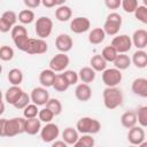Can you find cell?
Returning <instances> with one entry per match:
<instances>
[{"instance_id": "6da1fadb", "label": "cell", "mask_w": 147, "mask_h": 147, "mask_svg": "<svg viewBox=\"0 0 147 147\" xmlns=\"http://www.w3.org/2000/svg\"><path fill=\"white\" fill-rule=\"evenodd\" d=\"M25 117H13L10 119L0 118V137H15L25 132Z\"/></svg>"}, {"instance_id": "7a4b0ae2", "label": "cell", "mask_w": 147, "mask_h": 147, "mask_svg": "<svg viewBox=\"0 0 147 147\" xmlns=\"http://www.w3.org/2000/svg\"><path fill=\"white\" fill-rule=\"evenodd\" d=\"M103 105L107 109L113 110L119 107L123 103V93L119 88L115 87H106L102 92Z\"/></svg>"}, {"instance_id": "3957f363", "label": "cell", "mask_w": 147, "mask_h": 147, "mask_svg": "<svg viewBox=\"0 0 147 147\" xmlns=\"http://www.w3.org/2000/svg\"><path fill=\"white\" fill-rule=\"evenodd\" d=\"M76 129L78 130L79 133H88V134H95L101 130V123L92 117L85 116L78 119L76 124Z\"/></svg>"}, {"instance_id": "277c9868", "label": "cell", "mask_w": 147, "mask_h": 147, "mask_svg": "<svg viewBox=\"0 0 147 147\" xmlns=\"http://www.w3.org/2000/svg\"><path fill=\"white\" fill-rule=\"evenodd\" d=\"M122 16L118 13H110L103 24V30L108 36H116L122 26Z\"/></svg>"}, {"instance_id": "5b68a950", "label": "cell", "mask_w": 147, "mask_h": 147, "mask_svg": "<svg viewBox=\"0 0 147 147\" xmlns=\"http://www.w3.org/2000/svg\"><path fill=\"white\" fill-rule=\"evenodd\" d=\"M34 31L38 38L45 39L51 36L53 31V21L47 16H40L34 24Z\"/></svg>"}, {"instance_id": "8992f818", "label": "cell", "mask_w": 147, "mask_h": 147, "mask_svg": "<svg viewBox=\"0 0 147 147\" xmlns=\"http://www.w3.org/2000/svg\"><path fill=\"white\" fill-rule=\"evenodd\" d=\"M102 82L108 87H115L122 82V70L109 68L102 71Z\"/></svg>"}, {"instance_id": "52a82bcc", "label": "cell", "mask_w": 147, "mask_h": 147, "mask_svg": "<svg viewBox=\"0 0 147 147\" xmlns=\"http://www.w3.org/2000/svg\"><path fill=\"white\" fill-rule=\"evenodd\" d=\"M59 134H60L59 126L52 122L46 123L45 126H42L40 130V138L46 144H52L54 140H56Z\"/></svg>"}, {"instance_id": "ba28073f", "label": "cell", "mask_w": 147, "mask_h": 147, "mask_svg": "<svg viewBox=\"0 0 147 147\" xmlns=\"http://www.w3.org/2000/svg\"><path fill=\"white\" fill-rule=\"evenodd\" d=\"M70 63V59L65 53H59L54 55L49 61V68L55 72H61L67 70L68 65Z\"/></svg>"}, {"instance_id": "9c48e42d", "label": "cell", "mask_w": 147, "mask_h": 147, "mask_svg": "<svg viewBox=\"0 0 147 147\" xmlns=\"http://www.w3.org/2000/svg\"><path fill=\"white\" fill-rule=\"evenodd\" d=\"M17 20H18V16L13 10H7V11L2 13L1 18H0V31L2 33L8 32L16 25Z\"/></svg>"}, {"instance_id": "30bf717a", "label": "cell", "mask_w": 147, "mask_h": 147, "mask_svg": "<svg viewBox=\"0 0 147 147\" xmlns=\"http://www.w3.org/2000/svg\"><path fill=\"white\" fill-rule=\"evenodd\" d=\"M110 45L114 46L118 53H126L131 49L133 44L132 38H130L127 34H118L113 38Z\"/></svg>"}, {"instance_id": "8fae6325", "label": "cell", "mask_w": 147, "mask_h": 147, "mask_svg": "<svg viewBox=\"0 0 147 147\" xmlns=\"http://www.w3.org/2000/svg\"><path fill=\"white\" fill-rule=\"evenodd\" d=\"M46 88L47 87H44V86L34 87L30 93L31 101L33 103H36L37 106H46V103L51 99L49 98V93H48V91Z\"/></svg>"}, {"instance_id": "7c38bea8", "label": "cell", "mask_w": 147, "mask_h": 147, "mask_svg": "<svg viewBox=\"0 0 147 147\" xmlns=\"http://www.w3.org/2000/svg\"><path fill=\"white\" fill-rule=\"evenodd\" d=\"M48 49V45L47 42L41 39V38H30L29 41V46L25 53L31 54V55H38V54H44L46 53Z\"/></svg>"}, {"instance_id": "4fadbf2b", "label": "cell", "mask_w": 147, "mask_h": 147, "mask_svg": "<svg viewBox=\"0 0 147 147\" xmlns=\"http://www.w3.org/2000/svg\"><path fill=\"white\" fill-rule=\"evenodd\" d=\"M90 28H91V22L87 17H84V16L75 17L70 22V30L77 34H80V33L88 31Z\"/></svg>"}, {"instance_id": "5bb4252c", "label": "cell", "mask_w": 147, "mask_h": 147, "mask_svg": "<svg viewBox=\"0 0 147 147\" xmlns=\"http://www.w3.org/2000/svg\"><path fill=\"white\" fill-rule=\"evenodd\" d=\"M72 46H74V40L67 33H60L55 39V47L61 53L69 52L72 48Z\"/></svg>"}, {"instance_id": "9a60e30c", "label": "cell", "mask_w": 147, "mask_h": 147, "mask_svg": "<svg viewBox=\"0 0 147 147\" xmlns=\"http://www.w3.org/2000/svg\"><path fill=\"white\" fill-rule=\"evenodd\" d=\"M145 131L142 129V126H137L134 125L133 127L129 129L127 132V140L131 145H136V146H140V144L145 140Z\"/></svg>"}, {"instance_id": "2e32d148", "label": "cell", "mask_w": 147, "mask_h": 147, "mask_svg": "<svg viewBox=\"0 0 147 147\" xmlns=\"http://www.w3.org/2000/svg\"><path fill=\"white\" fill-rule=\"evenodd\" d=\"M24 93V91L20 87V85H11L5 93V101L11 106H14L18 99L22 96V94Z\"/></svg>"}, {"instance_id": "e0dca14e", "label": "cell", "mask_w": 147, "mask_h": 147, "mask_svg": "<svg viewBox=\"0 0 147 147\" xmlns=\"http://www.w3.org/2000/svg\"><path fill=\"white\" fill-rule=\"evenodd\" d=\"M131 90L136 95L147 98V78H136L131 84Z\"/></svg>"}, {"instance_id": "ac0fdd59", "label": "cell", "mask_w": 147, "mask_h": 147, "mask_svg": "<svg viewBox=\"0 0 147 147\" xmlns=\"http://www.w3.org/2000/svg\"><path fill=\"white\" fill-rule=\"evenodd\" d=\"M75 96L77 98V100H79L82 102L88 101L91 99V96H92V88L90 87L88 84L80 83L75 88Z\"/></svg>"}, {"instance_id": "d6986e66", "label": "cell", "mask_w": 147, "mask_h": 147, "mask_svg": "<svg viewBox=\"0 0 147 147\" xmlns=\"http://www.w3.org/2000/svg\"><path fill=\"white\" fill-rule=\"evenodd\" d=\"M132 44L138 49H144L147 47V30L138 29L132 34Z\"/></svg>"}, {"instance_id": "ffe728a7", "label": "cell", "mask_w": 147, "mask_h": 147, "mask_svg": "<svg viewBox=\"0 0 147 147\" xmlns=\"http://www.w3.org/2000/svg\"><path fill=\"white\" fill-rule=\"evenodd\" d=\"M55 77H56L55 71H53L51 68L49 69H44L39 74V83L44 87H51V86H53Z\"/></svg>"}, {"instance_id": "44dd1931", "label": "cell", "mask_w": 147, "mask_h": 147, "mask_svg": "<svg viewBox=\"0 0 147 147\" xmlns=\"http://www.w3.org/2000/svg\"><path fill=\"white\" fill-rule=\"evenodd\" d=\"M41 130V121L39 117H33V118H26L25 122V133L30 136H34Z\"/></svg>"}, {"instance_id": "7402d4cb", "label": "cell", "mask_w": 147, "mask_h": 147, "mask_svg": "<svg viewBox=\"0 0 147 147\" xmlns=\"http://www.w3.org/2000/svg\"><path fill=\"white\" fill-rule=\"evenodd\" d=\"M138 123V118H137V113L133 110H129L125 111L122 116H121V124L125 127V129H131L134 125H137Z\"/></svg>"}, {"instance_id": "603a6c76", "label": "cell", "mask_w": 147, "mask_h": 147, "mask_svg": "<svg viewBox=\"0 0 147 147\" xmlns=\"http://www.w3.org/2000/svg\"><path fill=\"white\" fill-rule=\"evenodd\" d=\"M132 63L139 68V69H144L147 67V52H145L144 49H137L133 55H132Z\"/></svg>"}, {"instance_id": "cb8c5ba5", "label": "cell", "mask_w": 147, "mask_h": 147, "mask_svg": "<svg viewBox=\"0 0 147 147\" xmlns=\"http://www.w3.org/2000/svg\"><path fill=\"white\" fill-rule=\"evenodd\" d=\"M106 38V32L103 28H94L88 33V41L92 45H99L101 44Z\"/></svg>"}, {"instance_id": "d4e9b609", "label": "cell", "mask_w": 147, "mask_h": 147, "mask_svg": "<svg viewBox=\"0 0 147 147\" xmlns=\"http://www.w3.org/2000/svg\"><path fill=\"white\" fill-rule=\"evenodd\" d=\"M96 71L92 68V67H83L79 71H78V76H79V79L82 80V83H86V84H90L92 82H94L95 79V74Z\"/></svg>"}, {"instance_id": "484cf974", "label": "cell", "mask_w": 147, "mask_h": 147, "mask_svg": "<svg viewBox=\"0 0 147 147\" xmlns=\"http://www.w3.org/2000/svg\"><path fill=\"white\" fill-rule=\"evenodd\" d=\"M78 130L77 129H74L71 126H68L64 129V131L62 132V139L68 144V145H72L75 146V144L77 142V140L79 139V136H78Z\"/></svg>"}, {"instance_id": "4316f807", "label": "cell", "mask_w": 147, "mask_h": 147, "mask_svg": "<svg viewBox=\"0 0 147 147\" xmlns=\"http://www.w3.org/2000/svg\"><path fill=\"white\" fill-rule=\"evenodd\" d=\"M72 16V10L69 6H65V5H62V6H59L57 9L55 10V17L57 21L60 22H67L71 18Z\"/></svg>"}, {"instance_id": "83f0119b", "label": "cell", "mask_w": 147, "mask_h": 147, "mask_svg": "<svg viewBox=\"0 0 147 147\" xmlns=\"http://www.w3.org/2000/svg\"><path fill=\"white\" fill-rule=\"evenodd\" d=\"M90 64H91V67L95 70V71H98V72H102L103 70H106L107 69V61L103 59V56L101 55V54H95V55H93L92 57H91V60H90Z\"/></svg>"}, {"instance_id": "f1b7e54d", "label": "cell", "mask_w": 147, "mask_h": 147, "mask_svg": "<svg viewBox=\"0 0 147 147\" xmlns=\"http://www.w3.org/2000/svg\"><path fill=\"white\" fill-rule=\"evenodd\" d=\"M115 68L119 69V70H125L127 69L131 63H132V60L129 57V55H126L125 53H118L117 57L115 59V61L113 62Z\"/></svg>"}, {"instance_id": "f546056e", "label": "cell", "mask_w": 147, "mask_h": 147, "mask_svg": "<svg viewBox=\"0 0 147 147\" xmlns=\"http://www.w3.org/2000/svg\"><path fill=\"white\" fill-rule=\"evenodd\" d=\"M69 86H70V84L67 80V78L63 76V74H59V75H56L52 87L57 92H65L69 88Z\"/></svg>"}, {"instance_id": "4dcf8cb0", "label": "cell", "mask_w": 147, "mask_h": 147, "mask_svg": "<svg viewBox=\"0 0 147 147\" xmlns=\"http://www.w3.org/2000/svg\"><path fill=\"white\" fill-rule=\"evenodd\" d=\"M7 78L11 85H21V83L23 82V72L18 68H13L9 70Z\"/></svg>"}, {"instance_id": "1f68e13d", "label": "cell", "mask_w": 147, "mask_h": 147, "mask_svg": "<svg viewBox=\"0 0 147 147\" xmlns=\"http://www.w3.org/2000/svg\"><path fill=\"white\" fill-rule=\"evenodd\" d=\"M101 55L103 56V59H105L107 62H114L115 59H116L117 55H118V52L116 51V48H115L114 46L109 45V46L103 47V49H102V52H101Z\"/></svg>"}, {"instance_id": "d6a6232c", "label": "cell", "mask_w": 147, "mask_h": 147, "mask_svg": "<svg viewBox=\"0 0 147 147\" xmlns=\"http://www.w3.org/2000/svg\"><path fill=\"white\" fill-rule=\"evenodd\" d=\"M18 21L22 24H31L34 21V13L31 9H23L18 13Z\"/></svg>"}, {"instance_id": "836d02e7", "label": "cell", "mask_w": 147, "mask_h": 147, "mask_svg": "<svg viewBox=\"0 0 147 147\" xmlns=\"http://www.w3.org/2000/svg\"><path fill=\"white\" fill-rule=\"evenodd\" d=\"M94 144H95V141H94V138L92 137V134L84 133L82 137H79V139L77 140L75 146L76 147H93Z\"/></svg>"}, {"instance_id": "e575fe53", "label": "cell", "mask_w": 147, "mask_h": 147, "mask_svg": "<svg viewBox=\"0 0 147 147\" xmlns=\"http://www.w3.org/2000/svg\"><path fill=\"white\" fill-rule=\"evenodd\" d=\"M15 46L22 51V52H26L28 49V46H29V41H30V38L28 34H23V36H20V37H16L13 39Z\"/></svg>"}, {"instance_id": "d590c367", "label": "cell", "mask_w": 147, "mask_h": 147, "mask_svg": "<svg viewBox=\"0 0 147 147\" xmlns=\"http://www.w3.org/2000/svg\"><path fill=\"white\" fill-rule=\"evenodd\" d=\"M46 107L49 108V109L54 113L55 116H57V115H60V114L62 113V103L60 102V100H57V99H55V98L49 99L48 102L46 103Z\"/></svg>"}, {"instance_id": "8d00e7d4", "label": "cell", "mask_w": 147, "mask_h": 147, "mask_svg": "<svg viewBox=\"0 0 147 147\" xmlns=\"http://www.w3.org/2000/svg\"><path fill=\"white\" fill-rule=\"evenodd\" d=\"M39 114V109H38V106L36 103H29L24 109H23V116L25 118H33V117H37Z\"/></svg>"}, {"instance_id": "74e56055", "label": "cell", "mask_w": 147, "mask_h": 147, "mask_svg": "<svg viewBox=\"0 0 147 147\" xmlns=\"http://www.w3.org/2000/svg\"><path fill=\"white\" fill-rule=\"evenodd\" d=\"M54 116H55L54 113H53L49 108H47V107L40 109V110H39V114H38L39 119H40L41 122H44V123H49V122H52L53 118H54Z\"/></svg>"}, {"instance_id": "f35d334b", "label": "cell", "mask_w": 147, "mask_h": 147, "mask_svg": "<svg viewBox=\"0 0 147 147\" xmlns=\"http://www.w3.org/2000/svg\"><path fill=\"white\" fill-rule=\"evenodd\" d=\"M133 14H134V17H136L139 22H141V23H144V24H147V7H146L145 5L138 6Z\"/></svg>"}, {"instance_id": "ab89813d", "label": "cell", "mask_w": 147, "mask_h": 147, "mask_svg": "<svg viewBox=\"0 0 147 147\" xmlns=\"http://www.w3.org/2000/svg\"><path fill=\"white\" fill-rule=\"evenodd\" d=\"M14 57V49L10 46L3 45L0 48V59L2 61H10Z\"/></svg>"}, {"instance_id": "60d3db41", "label": "cell", "mask_w": 147, "mask_h": 147, "mask_svg": "<svg viewBox=\"0 0 147 147\" xmlns=\"http://www.w3.org/2000/svg\"><path fill=\"white\" fill-rule=\"evenodd\" d=\"M137 118H138V123L142 127H147V106H142L138 109Z\"/></svg>"}, {"instance_id": "b9f144b4", "label": "cell", "mask_w": 147, "mask_h": 147, "mask_svg": "<svg viewBox=\"0 0 147 147\" xmlns=\"http://www.w3.org/2000/svg\"><path fill=\"white\" fill-rule=\"evenodd\" d=\"M121 7L125 13H134L138 7V0H122Z\"/></svg>"}, {"instance_id": "7bdbcfd3", "label": "cell", "mask_w": 147, "mask_h": 147, "mask_svg": "<svg viewBox=\"0 0 147 147\" xmlns=\"http://www.w3.org/2000/svg\"><path fill=\"white\" fill-rule=\"evenodd\" d=\"M30 102H32V101H31V96H30L26 92H24V93L22 94V96L18 99V101L14 105V107H15L16 109H18V110H20V109H24Z\"/></svg>"}, {"instance_id": "ee69618b", "label": "cell", "mask_w": 147, "mask_h": 147, "mask_svg": "<svg viewBox=\"0 0 147 147\" xmlns=\"http://www.w3.org/2000/svg\"><path fill=\"white\" fill-rule=\"evenodd\" d=\"M10 34H11V39L16 38V37H20V36H23V34H28V30L24 25L22 24H16L11 30H10Z\"/></svg>"}, {"instance_id": "f6af8a7d", "label": "cell", "mask_w": 147, "mask_h": 147, "mask_svg": "<svg viewBox=\"0 0 147 147\" xmlns=\"http://www.w3.org/2000/svg\"><path fill=\"white\" fill-rule=\"evenodd\" d=\"M63 76L67 78V80L69 82L70 85L77 84V82H78V79H79L78 72H76V71H74V70H64V71H63Z\"/></svg>"}, {"instance_id": "bcb514c9", "label": "cell", "mask_w": 147, "mask_h": 147, "mask_svg": "<svg viewBox=\"0 0 147 147\" xmlns=\"http://www.w3.org/2000/svg\"><path fill=\"white\" fill-rule=\"evenodd\" d=\"M105 5L108 9H118L122 5V0H105Z\"/></svg>"}, {"instance_id": "7dc6e473", "label": "cell", "mask_w": 147, "mask_h": 147, "mask_svg": "<svg viewBox=\"0 0 147 147\" xmlns=\"http://www.w3.org/2000/svg\"><path fill=\"white\" fill-rule=\"evenodd\" d=\"M23 2H24V5H25L28 8L33 9V8L39 7V5L41 3V0H23Z\"/></svg>"}, {"instance_id": "c3c4849f", "label": "cell", "mask_w": 147, "mask_h": 147, "mask_svg": "<svg viewBox=\"0 0 147 147\" xmlns=\"http://www.w3.org/2000/svg\"><path fill=\"white\" fill-rule=\"evenodd\" d=\"M41 3L46 8H53L56 5V0H41Z\"/></svg>"}, {"instance_id": "681fc988", "label": "cell", "mask_w": 147, "mask_h": 147, "mask_svg": "<svg viewBox=\"0 0 147 147\" xmlns=\"http://www.w3.org/2000/svg\"><path fill=\"white\" fill-rule=\"evenodd\" d=\"M52 146H53V147H67V146H69V145L62 139V140H54V141L52 142Z\"/></svg>"}, {"instance_id": "f907efd6", "label": "cell", "mask_w": 147, "mask_h": 147, "mask_svg": "<svg viewBox=\"0 0 147 147\" xmlns=\"http://www.w3.org/2000/svg\"><path fill=\"white\" fill-rule=\"evenodd\" d=\"M65 1L67 0H56V6H62V5H64Z\"/></svg>"}, {"instance_id": "816d5d0a", "label": "cell", "mask_w": 147, "mask_h": 147, "mask_svg": "<svg viewBox=\"0 0 147 147\" xmlns=\"http://www.w3.org/2000/svg\"><path fill=\"white\" fill-rule=\"evenodd\" d=\"M3 111H5V102L2 101V102H1V110H0V114H3Z\"/></svg>"}, {"instance_id": "f5cc1de1", "label": "cell", "mask_w": 147, "mask_h": 147, "mask_svg": "<svg viewBox=\"0 0 147 147\" xmlns=\"http://www.w3.org/2000/svg\"><path fill=\"white\" fill-rule=\"evenodd\" d=\"M146 146H147V141H145V140H144V141L140 144V147H146Z\"/></svg>"}, {"instance_id": "db71d44e", "label": "cell", "mask_w": 147, "mask_h": 147, "mask_svg": "<svg viewBox=\"0 0 147 147\" xmlns=\"http://www.w3.org/2000/svg\"><path fill=\"white\" fill-rule=\"evenodd\" d=\"M142 2H144V5L147 7V0H142Z\"/></svg>"}, {"instance_id": "11a10c76", "label": "cell", "mask_w": 147, "mask_h": 147, "mask_svg": "<svg viewBox=\"0 0 147 147\" xmlns=\"http://www.w3.org/2000/svg\"><path fill=\"white\" fill-rule=\"evenodd\" d=\"M146 48H147V47H146Z\"/></svg>"}]
</instances>
